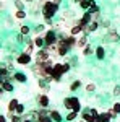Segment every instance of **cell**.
Wrapping results in <instances>:
<instances>
[{"mask_svg":"<svg viewBox=\"0 0 120 122\" xmlns=\"http://www.w3.org/2000/svg\"><path fill=\"white\" fill-rule=\"evenodd\" d=\"M42 15H44V18L46 20H50L52 16H55V13L58 11V5H57L55 2H50V0H47L42 3Z\"/></svg>","mask_w":120,"mask_h":122,"instance_id":"6da1fadb","label":"cell"},{"mask_svg":"<svg viewBox=\"0 0 120 122\" xmlns=\"http://www.w3.org/2000/svg\"><path fill=\"white\" fill-rule=\"evenodd\" d=\"M70 70V64H55L54 65V70H52V80L54 81H60L62 78L60 76L67 73Z\"/></svg>","mask_w":120,"mask_h":122,"instance_id":"7a4b0ae2","label":"cell"},{"mask_svg":"<svg viewBox=\"0 0 120 122\" xmlns=\"http://www.w3.org/2000/svg\"><path fill=\"white\" fill-rule=\"evenodd\" d=\"M44 39H46V46L57 44V41H58L55 31H52V29H49V31H46V33H44Z\"/></svg>","mask_w":120,"mask_h":122,"instance_id":"3957f363","label":"cell"},{"mask_svg":"<svg viewBox=\"0 0 120 122\" xmlns=\"http://www.w3.org/2000/svg\"><path fill=\"white\" fill-rule=\"evenodd\" d=\"M68 51H70V47L65 42V39H58V41H57V54H58V56H67Z\"/></svg>","mask_w":120,"mask_h":122,"instance_id":"277c9868","label":"cell"},{"mask_svg":"<svg viewBox=\"0 0 120 122\" xmlns=\"http://www.w3.org/2000/svg\"><path fill=\"white\" fill-rule=\"evenodd\" d=\"M36 60L37 62H47V60H50V52L47 51L46 47L39 49V52H37V56H36Z\"/></svg>","mask_w":120,"mask_h":122,"instance_id":"5b68a950","label":"cell"},{"mask_svg":"<svg viewBox=\"0 0 120 122\" xmlns=\"http://www.w3.org/2000/svg\"><path fill=\"white\" fill-rule=\"evenodd\" d=\"M16 64H18V65H29V64H31V54H26V52L19 54V56L16 57Z\"/></svg>","mask_w":120,"mask_h":122,"instance_id":"8992f818","label":"cell"},{"mask_svg":"<svg viewBox=\"0 0 120 122\" xmlns=\"http://www.w3.org/2000/svg\"><path fill=\"white\" fill-rule=\"evenodd\" d=\"M107 39H109L110 42H117V41L120 39V36H119V33H117L114 28H110L109 31H107Z\"/></svg>","mask_w":120,"mask_h":122,"instance_id":"52a82bcc","label":"cell"},{"mask_svg":"<svg viewBox=\"0 0 120 122\" xmlns=\"http://www.w3.org/2000/svg\"><path fill=\"white\" fill-rule=\"evenodd\" d=\"M0 90H2V91H7V93H10V91H13V85L10 83V80H2Z\"/></svg>","mask_w":120,"mask_h":122,"instance_id":"ba28073f","label":"cell"},{"mask_svg":"<svg viewBox=\"0 0 120 122\" xmlns=\"http://www.w3.org/2000/svg\"><path fill=\"white\" fill-rule=\"evenodd\" d=\"M99 26H101V25H99V21H94V20H92L91 23L88 25V28L84 29V34H88V33H92V31H96V29L99 28Z\"/></svg>","mask_w":120,"mask_h":122,"instance_id":"9c48e42d","label":"cell"},{"mask_svg":"<svg viewBox=\"0 0 120 122\" xmlns=\"http://www.w3.org/2000/svg\"><path fill=\"white\" fill-rule=\"evenodd\" d=\"M37 103H39L41 107H47V106H49V96H47V94H41V96L37 98Z\"/></svg>","mask_w":120,"mask_h":122,"instance_id":"30bf717a","label":"cell"},{"mask_svg":"<svg viewBox=\"0 0 120 122\" xmlns=\"http://www.w3.org/2000/svg\"><path fill=\"white\" fill-rule=\"evenodd\" d=\"M34 44H36V47H39V49L46 47V39H44V36H36V38H34Z\"/></svg>","mask_w":120,"mask_h":122,"instance_id":"8fae6325","label":"cell"},{"mask_svg":"<svg viewBox=\"0 0 120 122\" xmlns=\"http://www.w3.org/2000/svg\"><path fill=\"white\" fill-rule=\"evenodd\" d=\"M76 41H78V39H76V36H73V34H70V36H67V38H65V42L68 44L70 49H72L73 46H76Z\"/></svg>","mask_w":120,"mask_h":122,"instance_id":"7c38bea8","label":"cell"},{"mask_svg":"<svg viewBox=\"0 0 120 122\" xmlns=\"http://www.w3.org/2000/svg\"><path fill=\"white\" fill-rule=\"evenodd\" d=\"M80 33H83V28L76 23V25H73L72 28H70V34H73V36H78Z\"/></svg>","mask_w":120,"mask_h":122,"instance_id":"4fadbf2b","label":"cell"},{"mask_svg":"<svg viewBox=\"0 0 120 122\" xmlns=\"http://www.w3.org/2000/svg\"><path fill=\"white\" fill-rule=\"evenodd\" d=\"M49 116L52 117V121H54V122H62V119H63V117H62V114L58 112V111H50Z\"/></svg>","mask_w":120,"mask_h":122,"instance_id":"5bb4252c","label":"cell"},{"mask_svg":"<svg viewBox=\"0 0 120 122\" xmlns=\"http://www.w3.org/2000/svg\"><path fill=\"white\" fill-rule=\"evenodd\" d=\"M86 46H88V38H86V34H83L81 38L76 41V47L81 49V47H86Z\"/></svg>","mask_w":120,"mask_h":122,"instance_id":"9a60e30c","label":"cell"},{"mask_svg":"<svg viewBox=\"0 0 120 122\" xmlns=\"http://www.w3.org/2000/svg\"><path fill=\"white\" fill-rule=\"evenodd\" d=\"M96 57H97L99 60H102V59L106 57V51H104V47H102V46L96 47Z\"/></svg>","mask_w":120,"mask_h":122,"instance_id":"2e32d148","label":"cell"},{"mask_svg":"<svg viewBox=\"0 0 120 122\" xmlns=\"http://www.w3.org/2000/svg\"><path fill=\"white\" fill-rule=\"evenodd\" d=\"M13 78H15L16 81H19V83H24V81H26V75H24V73H21V72L13 73Z\"/></svg>","mask_w":120,"mask_h":122,"instance_id":"e0dca14e","label":"cell"},{"mask_svg":"<svg viewBox=\"0 0 120 122\" xmlns=\"http://www.w3.org/2000/svg\"><path fill=\"white\" fill-rule=\"evenodd\" d=\"M92 5H94V0H83V2L80 3V7H81L83 10H89Z\"/></svg>","mask_w":120,"mask_h":122,"instance_id":"ac0fdd59","label":"cell"},{"mask_svg":"<svg viewBox=\"0 0 120 122\" xmlns=\"http://www.w3.org/2000/svg\"><path fill=\"white\" fill-rule=\"evenodd\" d=\"M39 111H31V112L28 114V119H31L33 122H39Z\"/></svg>","mask_w":120,"mask_h":122,"instance_id":"d6986e66","label":"cell"},{"mask_svg":"<svg viewBox=\"0 0 120 122\" xmlns=\"http://www.w3.org/2000/svg\"><path fill=\"white\" fill-rule=\"evenodd\" d=\"M72 103H73V111L80 112V111H81V104H80V99L73 96V98H72Z\"/></svg>","mask_w":120,"mask_h":122,"instance_id":"ffe728a7","label":"cell"},{"mask_svg":"<svg viewBox=\"0 0 120 122\" xmlns=\"http://www.w3.org/2000/svg\"><path fill=\"white\" fill-rule=\"evenodd\" d=\"M18 104H19V103H18V99H11V101L8 103V111H10V112H15Z\"/></svg>","mask_w":120,"mask_h":122,"instance_id":"44dd1931","label":"cell"},{"mask_svg":"<svg viewBox=\"0 0 120 122\" xmlns=\"http://www.w3.org/2000/svg\"><path fill=\"white\" fill-rule=\"evenodd\" d=\"M94 119H96V117H94V116H92L89 111H84V112H83V121H86V122H92Z\"/></svg>","mask_w":120,"mask_h":122,"instance_id":"7402d4cb","label":"cell"},{"mask_svg":"<svg viewBox=\"0 0 120 122\" xmlns=\"http://www.w3.org/2000/svg\"><path fill=\"white\" fill-rule=\"evenodd\" d=\"M63 106L68 111H73V103H72V98H65L63 99Z\"/></svg>","mask_w":120,"mask_h":122,"instance_id":"603a6c76","label":"cell"},{"mask_svg":"<svg viewBox=\"0 0 120 122\" xmlns=\"http://www.w3.org/2000/svg\"><path fill=\"white\" fill-rule=\"evenodd\" d=\"M29 33H31V29H29V26H26V25H21V26H19V34L26 36V34H29Z\"/></svg>","mask_w":120,"mask_h":122,"instance_id":"cb8c5ba5","label":"cell"},{"mask_svg":"<svg viewBox=\"0 0 120 122\" xmlns=\"http://www.w3.org/2000/svg\"><path fill=\"white\" fill-rule=\"evenodd\" d=\"M76 111H68V114H67V117H65V119H67V121L68 122H72V121H75V119H76Z\"/></svg>","mask_w":120,"mask_h":122,"instance_id":"d4e9b609","label":"cell"},{"mask_svg":"<svg viewBox=\"0 0 120 122\" xmlns=\"http://www.w3.org/2000/svg\"><path fill=\"white\" fill-rule=\"evenodd\" d=\"M99 121H101V122L110 121V116H109V112H101V114H99Z\"/></svg>","mask_w":120,"mask_h":122,"instance_id":"484cf974","label":"cell"},{"mask_svg":"<svg viewBox=\"0 0 120 122\" xmlns=\"http://www.w3.org/2000/svg\"><path fill=\"white\" fill-rule=\"evenodd\" d=\"M49 81H46V80H42V78H39V86H41V90H44V91H47L49 90Z\"/></svg>","mask_w":120,"mask_h":122,"instance_id":"4316f807","label":"cell"},{"mask_svg":"<svg viewBox=\"0 0 120 122\" xmlns=\"http://www.w3.org/2000/svg\"><path fill=\"white\" fill-rule=\"evenodd\" d=\"M80 86H81V81H80V80H75L73 83H72V86H70V90H72V91H76Z\"/></svg>","mask_w":120,"mask_h":122,"instance_id":"83f0119b","label":"cell"},{"mask_svg":"<svg viewBox=\"0 0 120 122\" xmlns=\"http://www.w3.org/2000/svg\"><path fill=\"white\" fill-rule=\"evenodd\" d=\"M15 16L19 20H23V18H26V11L24 10H16V13H15Z\"/></svg>","mask_w":120,"mask_h":122,"instance_id":"f1b7e54d","label":"cell"},{"mask_svg":"<svg viewBox=\"0 0 120 122\" xmlns=\"http://www.w3.org/2000/svg\"><path fill=\"white\" fill-rule=\"evenodd\" d=\"M39 122H54L50 116H39Z\"/></svg>","mask_w":120,"mask_h":122,"instance_id":"f546056e","label":"cell"},{"mask_svg":"<svg viewBox=\"0 0 120 122\" xmlns=\"http://www.w3.org/2000/svg\"><path fill=\"white\" fill-rule=\"evenodd\" d=\"M91 54H92V47L91 46H86L83 49V56H91Z\"/></svg>","mask_w":120,"mask_h":122,"instance_id":"4dcf8cb0","label":"cell"},{"mask_svg":"<svg viewBox=\"0 0 120 122\" xmlns=\"http://www.w3.org/2000/svg\"><path fill=\"white\" fill-rule=\"evenodd\" d=\"M86 91H88V93H92V91H96V85H94V83H89L88 86H86Z\"/></svg>","mask_w":120,"mask_h":122,"instance_id":"1f68e13d","label":"cell"},{"mask_svg":"<svg viewBox=\"0 0 120 122\" xmlns=\"http://www.w3.org/2000/svg\"><path fill=\"white\" fill-rule=\"evenodd\" d=\"M15 112H16V114H23V112H24V106H23V104H18Z\"/></svg>","mask_w":120,"mask_h":122,"instance_id":"d6a6232c","label":"cell"},{"mask_svg":"<svg viewBox=\"0 0 120 122\" xmlns=\"http://www.w3.org/2000/svg\"><path fill=\"white\" fill-rule=\"evenodd\" d=\"M15 7L18 10H23V2L21 0H15Z\"/></svg>","mask_w":120,"mask_h":122,"instance_id":"836d02e7","label":"cell"},{"mask_svg":"<svg viewBox=\"0 0 120 122\" xmlns=\"http://www.w3.org/2000/svg\"><path fill=\"white\" fill-rule=\"evenodd\" d=\"M88 11H91V13H97V11H99V7H97V5H96V3H94V5H92L91 8L88 10Z\"/></svg>","mask_w":120,"mask_h":122,"instance_id":"e575fe53","label":"cell"},{"mask_svg":"<svg viewBox=\"0 0 120 122\" xmlns=\"http://www.w3.org/2000/svg\"><path fill=\"white\" fill-rule=\"evenodd\" d=\"M112 93H114V96H120V85H117V86L114 88V91H112Z\"/></svg>","mask_w":120,"mask_h":122,"instance_id":"d590c367","label":"cell"},{"mask_svg":"<svg viewBox=\"0 0 120 122\" xmlns=\"http://www.w3.org/2000/svg\"><path fill=\"white\" fill-rule=\"evenodd\" d=\"M112 109H114L117 114H120V103H114V107H112Z\"/></svg>","mask_w":120,"mask_h":122,"instance_id":"8d00e7d4","label":"cell"},{"mask_svg":"<svg viewBox=\"0 0 120 122\" xmlns=\"http://www.w3.org/2000/svg\"><path fill=\"white\" fill-rule=\"evenodd\" d=\"M89 112H91L92 116H94V117H96V119H97V117H99V112H97V109H94V107H91V109H89Z\"/></svg>","mask_w":120,"mask_h":122,"instance_id":"74e56055","label":"cell"},{"mask_svg":"<svg viewBox=\"0 0 120 122\" xmlns=\"http://www.w3.org/2000/svg\"><path fill=\"white\" fill-rule=\"evenodd\" d=\"M92 20H94V21H99V20H101V13H99V11H97V13H92Z\"/></svg>","mask_w":120,"mask_h":122,"instance_id":"f35d334b","label":"cell"},{"mask_svg":"<svg viewBox=\"0 0 120 122\" xmlns=\"http://www.w3.org/2000/svg\"><path fill=\"white\" fill-rule=\"evenodd\" d=\"M107 112H109V116H110V119H114V117H117V112H115L114 109H109Z\"/></svg>","mask_w":120,"mask_h":122,"instance_id":"ab89813d","label":"cell"},{"mask_svg":"<svg viewBox=\"0 0 120 122\" xmlns=\"http://www.w3.org/2000/svg\"><path fill=\"white\" fill-rule=\"evenodd\" d=\"M109 25H110L109 21H102L101 23V26H104V28H109Z\"/></svg>","mask_w":120,"mask_h":122,"instance_id":"60d3db41","label":"cell"},{"mask_svg":"<svg viewBox=\"0 0 120 122\" xmlns=\"http://www.w3.org/2000/svg\"><path fill=\"white\" fill-rule=\"evenodd\" d=\"M41 31H44V26H42V25H39V26H37L36 33H41Z\"/></svg>","mask_w":120,"mask_h":122,"instance_id":"b9f144b4","label":"cell"},{"mask_svg":"<svg viewBox=\"0 0 120 122\" xmlns=\"http://www.w3.org/2000/svg\"><path fill=\"white\" fill-rule=\"evenodd\" d=\"M0 122H7V116L2 114V116H0Z\"/></svg>","mask_w":120,"mask_h":122,"instance_id":"7bdbcfd3","label":"cell"},{"mask_svg":"<svg viewBox=\"0 0 120 122\" xmlns=\"http://www.w3.org/2000/svg\"><path fill=\"white\" fill-rule=\"evenodd\" d=\"M23 41H24V39H23V34H19L18 36V42H23Z\"/></svg>","mask_w":120,"mask_h":122,"instance_id":"ee69618b","label":"cell"},{"mask_svg":"<svg viewBox=\"0 0 120 122\" xmlns=\"http://www.w3.org/2000/svg\"><path fill=\"white\" fill-rule=\"evenodd\" d=\"M54 2H55L57 5H60V3H62V0H54Z\"/></svg>","mask_w":120,"mask_h":122,"instance_id":"f6af8a7d","label":"cell"},{"mask_svg":"<svg viewBox=\"0 0 120 122\" xmlns=\"http://www.w3.org/2000/svg\"><path fill=\"white\" fill-rule=\"evenodd\" d=\"M23 122H33V121H31V119H24Z\"/></svg>","mask_w":120,"mask_h":122,"instance_id":"bcb514c9","label":"cell"},{"mask_svg":"<svg viewBox=\"0 0 120 122\" xmlns=\"http://www.w3.org/2000/svg\"><path fill=\"white\" fill-rule=\"evenodd\" d=\"M92 122H101V121H99V117H97V119H94V121H92Z\"/></svg>","mask_w":120,"mask_h":122,"instance_id":"7dc6e473","label":"cell"},{"mask_svg":"<svg viewBox=\"0 0 120 122\" xmlns=\"http://www.w3.org/2000/svg\"><path fill=\"white\" fill-rule=\"evenodd\" d=\"M75 2H78V3H81V2H83V0H75Z\"/></svg>","mask_w":120,"mask_h":122,"instance_id":"c3c4849f","label":"cell"},{"mask_svg":"<svg viewBox=\"0 0 120 122\" xmlns=\"http://www.w3.org/2000/svg\"><path fill=\"white\" fill-rule=\"evenodd\" d=\"M80 122H86V121H83V119H81V121H80Z\"/></svg>","mask_w":120,"mask_h":122,"instance_id":"681fc988","label":"cell"},{"mask_svg":"<svg viewBox=\"0 0 120 122\" xmlns=\"http://www.w3.org/2000/svg\"><path fill=\"white\" fill-rule=\"evenodd\" d=\"M37 2H41V3H42V0H37Z\"/></svg>","mask_w":120,"mask_h":122,"instance_id":"f907efd6","label":"cell"},{"mask_svg":"<svg viewBox=\"0 0 120 122\" xmlns=\"http://www.w3.org/2000/svg\"><path fill=\"white\" fill-rule=\"evenodd\" d=\"M107 122H110V121H107Z\"/></svg>","mask_w":120,"mask_h":122,"instance_id":"816d5d0a","label":"cell"}]
</instances>
